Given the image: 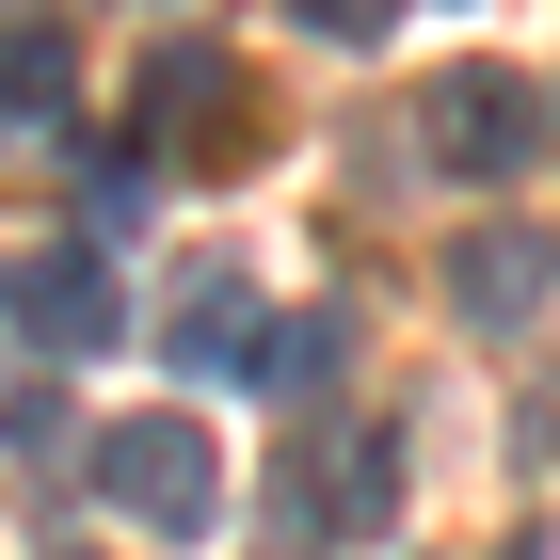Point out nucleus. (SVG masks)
<instances>
[{"mask_svg": "<svg viewBox=\"0 0 560 560\" xmlns=\"http://www.w3.org/2000/svg\"><path fill=\"white\" fill-rule=\"evenodd\" d=\"M48 113H65V33L16 16V33H0V129H48Z\"/></svg>", "mask_w": 560, "mask_h": 560, "instance_id": "8", "label": "nucleus"}, {"mask_svg": "<svg viewBox=\"0 0 560 560\" xmlns=\"http://www.w3.org/2000/svg\"><path fill=\"white\" fill-rule=\"evenodd\" d=\"M289 16H304V33H352V48H369V33L400 16V0H289Z\"/></svg>", "mask_w": 560, "mask_h": 560, "instance_id": "9", "label": "nucleus"}, {"mask_svg": "<svg viewBox=\"0 0 560 560\" xmlns=\"http://www.w3.org/2000/svg\"><path fill=\"white\" fill-rule=\"evenodd\" d=\"M96 480H113V513H129L144 545H192V528L224 513V448L192 417H113L96 432Z\"/></svg>", "mask_w": 560, "mask_h": 560, "instance_id": "1", "label": "nucleus"}, {"mask_svg": "<svg viewBox=\"0 0 560 560\" xmlns=\"http://www.w3.org/2000/svg\"><path fill=\"white\" fill-rule=\"evenodd\" d=\"M417 129H432V161L465 176V192H513V176H528V144H545V113H528V81H513V65H432Z\"/></svg>", "mask_w": 560, "mask_h": 560, "instance_id": "2", "label": "nucleus"}, {"mask_svg": "<svg viewBox=\"0 0 560 560\" xmlns=\"http://www.w3.org/2000/svg\"><path fill=\"white\" fill-rule=\"evenodd\" d=\"M161 144H257V96H241V65H224V48H161V65H144V161H161Z\"/></svg>", "mask_w": 560, "mask_h": 560, "instance_id": "4", "label": "nucleus"}, {"mask_svg": "<svg viewBox=\"0 0 560 560\" xmlns=\"http://www.w3.org/2000/svg\"><path fill=\"white\" fill-rule=\"evenodd\" d=\"M16 320H33V352H113L129 289H113L96 241H48V257H16Z\"/></svg>", "mask_w": 560, "mask_h": 560, "instance_id": "5", "label": "nucleus"}, {"mask_svg": "<svg viewBox=\"0 0 560 560\" xmlns=\"http://www.w3.org/2000/svg\"><path fill=\"white\" fill-rule=\"evenodd\" d=\"M545 289H560L545 224H465V241H448V320H465V337H528Z\"/></svg>", "mask_w": 560, "mask_h": 560, "instance_id": "3", "label": "nucleus"}, {"mask_svg": "<svg viewBox=\"0 0 560 560\" xmlns=\"http://www.w3.org/2000/svg\"><path fill=\"white\" fill-rule=\"evenodd\" d=\"M176 352H192L209 385H272V369H289V337H272V304L241 289V272H209V289H192V320H176Z\"/></svg>", "mask_w": 560, "mask_h": 560, "instance_id": "6", "label": "nucleus"}, {"mask_svg": "<svg viewBox=\"0 0 560 560\" xmlns=\"http://www.w3.org/2000/svg\"><path fill=\"white\" fill-rule=\"evenodd\" d=\"M320 513H337V528H400V448H385V432H337V465H320Z\"/></svg>", "mask_w": 560, "mask_h": 560, "instance_id": "7", "label": "nucleus"}]
</instances>
